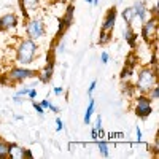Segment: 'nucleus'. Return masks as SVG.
<instances>
[{"label": "nucleus", "mask_w": 159, "mask_h": 159, "mask_svg": "<svg viewBox=\"0 0 159 159\" xmlns=\"http://www.w3.org/2000/svg\"><path fill=\"white\" fill-rule=\"evenodd\" d=\"M40 52V45L35 40L30 38H18V43L15 46V62L16 65H22V67H29L34 64L38 57Z\"/></svg>", "instance_id": "nucleus-1"}, {"label": "nucleus", "mask_w": 159, "mask_h": 159, "mask_svg": "<svg viewBox=\"0 0 159 159\" xmlns=\"http://www.w3.org/2000/svg\"><path fill=\"white\" fill-rule=\"evenodd\" d=\"M157 84V69H153L150 64L140 65L137 70V80H135V91L139 94H147V92Z\"/></svg>", "instance_id": "nucleus-2"}, {"label": "nucleus", "mask_w": 159, "mask_h": 159, "mask_svg": "<svg viewBox=\"0 0 159 159\" xmlns=\"http://www.w3.org/2000/svg\"><path fill=\"white\" fill-rule=\"evenodd\" d=\"M3 73L7 75L8 86H10V84H21V83H25L27 80L37 78L38 70H34V69H29V67H22V65H13V67H10Z\"/></svg>", "instance_id": "nucleus-3"}, {"label": "nucleus", "mask_w": 159, "mask_h": 159, "mask_svg": "<svg viewBox=\"0 0 159 159\" xmlns=\"http://www.w3.org/2000/svg\"><path fill=\"white\" fill-rule=\"evenodd\" d=\"M24 30H25V37L27 38L38 42V40L45 38V35H46V22L40 16H30L25 19Z\"/></svg>", "instance_id": "nucleus-4"}, {"label": "nucleus", "mask_w": 159, "mask_h": 159, "mask_svg": "<svg viewBox=\"0 0 159 159\" xmlns=\"http://www.w3.org/2000/svg\"><path fill=\"white\" fill-rule=\"evenodd\" d=\"M157 34H159V18L150 16L147 21L142 22L140 37L148 46H153L157 42Z\"/></svg>", "instance_id": "nucleus-5"}, {"label": "nucleus", "mask_w": 159, "mask_h": 159, "mask_svg": "<svg viewBox=\"0 0 159 159\" xmlns=\"http://www.w3.org/2000/svg\"><path fill=\"white\" fill-rule=\"evenodd\" d=\"M134 113L140 119H147L153 113V100L147 94H139L134 100Z\"/></svg>", "instance_id": "nucleus-6"}, {"label": "nucleus", "mask_w": 159, "mask_h": 159, "mask_svg": "<svg viewBox=\"0 0 159 159\" xmlns=\"http://www.w3.org/2000/svg\"><path fill=\"white\" fill-rule=\"evenodd\" d=\"M73 13H75V7H73V3H69L67 8H65V13L59 18V29H57V34H56L57 40L64 38L67 29L73 24Z\"/></svg>", "instance_id": "nucleus-7"}, {"label": "nucleus", "mask_w": 159, "mask_h": 159, "mask_svg": "<svg viewBox=\"0 0 159 159\" xmlns=\"http://www.w3.org/2000/svg\"><path fill=\"white\" fill-rule=\"evenodd\" d=\"M19 25V18L15 11H10L5 13V15L0 16V34H10V32H15L16 27Z\"/></svg>", "instance_id": "nucleus-8"}, {"label": "nucleus", "mask_w": 159, "mask_h": 159, "mask_svg": "<svg viewBox=\"0 0 159 159\" xmlns=\"http://www.w3.org/2000/svg\"><path fill=\"white\" fill-rule=\"evenodd\" d=\"M42 2L43 0H19V10L22 13L24 19H27L32 15H35L40 10V7H42Z\"/></svg>", "instance_id": "nucleus-9"}, {"label": "nucleus", "mask_w": 159, "mask_h": 159, "mask_svg": "<svg viewBox=\"0 0 159 159\" xmlns=\"http://www.w3.org/2000/svg\"><path fill=\"white\" fill-rule=\"evenodd\" d=\"M116 18H118V10H116V7H111L107 13H105V18H103L102 25H100V30L113 32L115 25H116Z\"/></svg>", "instance_id": "nucleus-10"}, {"label": "nucleus", "mask_w": 159, "mask_h": 159, "mask_svg": "<svg viewBox=\"0 0 159 159\" xmlns=\"http://www.w3.org/2000/svg\"><path fill=\"white\" fill-rule=\"evenodd\" d=\"M132 10H134V15H135V21H147L150 18V13H148V5L145 0H135L134 5H132Z\"/></svg>", "instance_id": "nucleus-11"}, {"label": "nucleus", "mask_w": 159, "mask_h": 159, "mask_svg": "<svg viewBox=\"0 0 159 159\" xmlns=\"http://www.w3.org/2000/svg\"><path fill=\"white\" fill-rule=\"evenodd\" d=\"M123 40L132 48V49H137V45H139V35L137 32L134 30L132 25H126L123 29Z\"/></svg>", "instance_id": "nucleus-12"}, {"label": "nucleus", "mask_w": 159, "mask_h": 159, "mask_svg": "<svg viewBox=\"0 0 159 159\" xmlns=\"http://www.w3.org/2000/svg\"><path fill=\"white\" fill-rule=\"evenodd\" d=\"M10 157L11 159H24L25 157V148L19 147L18 143H10Z\"/></svg>", "instance_id": "nucleus-13"}, {"label": "nucleus", "mask_w": 159, "mask_h": 159, "mask_svg": "<svg viewBox=\"0 0 159 159\" xmlns=\"http://www.w3.org/2000/svg\"><path fill=\"white\" fill-rule=\"evenodd\" d=\"M94 111H96V100H94V97H89V105H88V108H86V111H84V118H83V121H84V124L88 126V124H91V119H92V115H94Z\"/></svg>", "instance_id": "nucleus-14"}, {"label": "nucleus", "mask_w": 159, "mask_h": 159, "mask_svg": "<svg viewBox=\"0 0 159 159\" xmlns=\"http://www.w3.org/2000/svg\"><path fill=\"white\" fill-rule=\"evenodd\" d=\"M121 16H123V21L126 25H134L135 22V15H134V10H132V7H127L123 10L121 13Z\"/></svg>", "instance_id": "nucleus-15"}, {"label": "nucleus", "mask_w": 159, "mask_h": 159, "mask_svg": "<svg viewBox=\"0 0 159 159\" xmlns=\"http://www.w3.org/2000/svg\"><path fill=\"white\" fill-rule=\"evenodd\" d=\"M113 38V32H107V30H100L99 32V38H97V45L100 46H107Z\"/></svg>", "instance_id": "nucleus-16"}, {"label": "nucleus", "mask_w": 159, "mask_h": 159, "mask_svg": "<svg viewBox=\"0 0 159 159\" xmlns=\"http://www.w3.org/2000/svg\"><path fill=\"white\" fill-rule=\"evenodd\" d=\"M0 159H10V142L0 139Z\"/></svg>", "instance_id": "nucleus-17"}, {"label": "nucleus", "mask_w": 159, "mask_h": 159, "mask_svg": "<svg viewBox=\"0 0 159 159\" xmlns=\"http://www.w3.org/2000/svg\"><path fill=\"white\" fill-rule=\"evenodd\" d=\"M97 142V150H99V153L103 156V157H108L110 156V147H108V143L107 142H103V140H96Z\"/></svg>", "instance_id": "nucleus-18"}, {"label": "nucleus", "mask_w": 159, "mask_h": 159, "mask_svg": "<svg viewBox=\"0 0 159 159\" xmlns=\"http://www.w3.org/2000/svg\"><path fill=\"white\" fill-rule=\"evenodd\" d=\"M121 91H123V94H126L127 97H134V94H135V86L132 84L130 81H123V88H121Z\"/></svg>", "instance_id": "nucleus-19"}, {"label": "nucleus", "mask_w": 159, "mask_h": 159, "mask_svg": "<svg viewBox=\"0 0 159 159\" xmlns=\"http://www.w3.org/2000/svg\"><path fill=\"white\" fill-rule=\"evenodd\" d=\"M134 73H135V69H129V67H123V70H121V75H119V78L123 80V81H129V80L134 76Z\"/></svg>", "instance_id": "nucleus-20"}, {"label": "nucleus", "mask_w": 159, "mask_h": 159, "mask_svg": "<svg viewBox=\"0 0 159 159\" xmlns=\"http://www.w3.org/2000/svg\"><path fill=\"white\" fill-rule=\"evenodd\" d=\"M40 103H42V107H43L45 110H51L52 113H59V107H56V105L52 103L51 100H48V97H46V99H43Z\"/></svg>", "instance_id": "nucleus-21"}, {"label": "nucleus", "mask_w": 159, "mask_h": 159, "mask_svg": "<svg viewBox=\"0 0 159 159\" xmlns=\"http://www.w3.org/2000/svg\"><path fill=\"white\" fill-rule=\"evenodd\" d=\"M147 96H148L153 102H157V99H159V86H157V84L153 86V88L147 92Z\"/></svg>", "instance_id": "nucleus-22"}, {"label": "nucleus", "mask_w": 159, "mask_h": 159, "mask_svg": "<svg viewBox=\"0 0 159 159\" xmlns=\"http://www.w3.org/2000/svg\"><path fill=\"white\" fill-rule=\"evenodd\" d=\"M30 102H32V107H34L35 113H37V115H38L40 118H43V116H45V111H46V110H45V108L42 107V103L35 102V99H34V100H30Z\"/></svg>", "instance_id": "nucleus-23"}, {"label": "nucleus", "mask_w": 159, "mask_h": 159, "mask_svg": "<svg viewBox=\"0 0 159 159\" xmlns=\"http://www.w3.org/2000/svg\"><path fill=\"white\" fill-rule=\"evenodd\" d=\"M29 91H30V84H25V86H22V88H19V89L16 91V96L25 97V96L29 94Z\"/></svg>", "instance_id": "nucleus-24"}, {"label": "nucleus", "mask_w": 159, "mask_h": 159, "mask_svg": "<svg viewBox=\"0 0 159 159\" xmlns=\"http://www.w3.org/2000/svg\"><path fill=\"white\" fill-rule=\"evenodd\" d=\"M151 151H153V154L157 157L159 156V139L156 137L154 139V142H153V145H151Z\"/></svg>", "instance_id": "nucleus-25"}, {"label": "nucleus", "mask_w": 159, "mask_h": 159, "mask_svg": "<svg viewBox=\"0 0 159 159\" xmlns=\"http://www.w3.org/2000/svg\"><path fill=\"white\" fill-rule=\"evenodd\" d=\"M96 88H97V80H92V81H91V84L88 86V96H89V97H91L92 94H94Z\"/></svg>", "instance_id": "nucleus-26"}, {"label": "nucleus", "mask_w": 159, "mask_h": 159, "mask_svg": "<svg viewBox=\"0 0 159 159\" xmlns=\"http://www.w3.org/2000/svg\"><path fill=\"white\" fill-rule=\"evenodd\" d=\"M148 13H150V16H154V18H159L157 15H159V8H157V0L154 2V5L151 7V10H148Z\"/></svg>", "instance_id": "nucleus-27"}, {"label": "nucleus", "mask_w": 159, "mask_h": 159, "mask_svg": "<svg viewBox=\"0 0 159 159\" xmlns=\"http://www.w3.org/2000/svg\"><path fill=\"white\" fill-rule=\"evenodd\" d=\"M108 61H110V52H108V51H102L100 62H102V64H108Z\"/></svg>", "instance_id": "nucleus-28"}, {"label": "nucleus", "mask_w": 159, "mask_h": 159, "mask_svg": "<svg viewBox=\"0 0 159 159\" xmlns=\"http://www.w3.org/2000/svg\"><path fill=\"white\" fill-rule=\"evenodd\" d=\"M62 129H64V121H62L61 118H56V130L61 132Z\"/></svg>", "instance_id": "nucleus-29"}, {"label": "nucleus", "mask_w": 159, "mask_h": 159, "mask_svg": "<svg viewBox=\"0 0 159 159\" xmlns=\"http://www.w3.org/2000/svg\"><path fill=\"white\" fill-rule=\"evenodd\" d=\"M94 129H102V116L100 115H97V118H96V123H94Z\"/></svg>", "instance_id": "nucleus-30"}, {"label": "nucleus", "mask_w": 159, "mask_h": 159, "mask_svg": "<svg viewBox=\"0 0 159 159\" xmlns=\"http://www.w3.org/2000/svg\"><path fill=\"white\" fill-rule=\"evenodd\" d=\"M37 89H34V88H30V91H29V94H27V97H29V100H34L35 97H37Z\"/></svg>", "instance_id": "nucleus-31"}, {"label": "nucleus", "mask_w": 159, "mask_h": 159, "mask_svg": "<svg viewBox=\"0 0 159 159\" xmlns=\"http://www.w3.org/2000/svg\"><path fill=\"white\" fill-rule=\"evenodd\" d=\"M13 102H15V103H24L25 99H22L21 96H16V94H15V97H13Z\"/></svg>", "instance_id": "nucleus-32"}, {"label": "nucleus", "mask_w": 159, "mask_h": 159, "mask_svg": "<svg viewBox=\"0 0 159 159\" xmlns=\"http://www.w3.org/2000/svg\"><path fill=\"white\" fill-rule=\"evenodd\" d=\"M54 94H56V96H62V94H64V88H62V86H56V88H54Z\"/></svg>", "instance_id": "nucleus-33"}, {"label": "nucleus", "mask_w": 159, "mask_h": 159, "mask_svg": "<svg viewBox=\"0 0 159 159\" xmlns=\"http://www.w3.org/2000/svg\"><path fill=\"white\" fill-rule=\"evenodd\" d=\"M135 134H137V142H142V129L139 126L135 127Z\"/></svg>", "instance_id": "nucleus-34"}, {"label": "nucleus", "mask_w": 159, "mask_h": 159, "mask_svg": "<svg viewBox=\"0 0 159 159\" xmlns=\"http://www.w3.org/2000/svg\"><path fill=\"white\" fill-rule=\"evenodd\" d=\"M91 137H92V140H97V139H99L97 129H94V127H92V130H91Z\"/></svg>", "instance_id": "nucleus-35"}, {"label": "nucleus", "mask_w": 159, "mask_h": 159, "mask_svg": "<svg viewBox=\"0 0 159 159\" xmlns=\"http://www.w3.org/2000/svg\"><path fill=\"white\" fill-rule=\"evenodd\" d=\"M99 2H100V0H92V3H91V5H94V7H97V5H99Z\"/></svg>", "instance_id": "nucleus-36"}, {"label": "nucleus", "mask_w": 159, "mask_h": 159, "mask_svg": "<svg viewBox=\"0 0 159 159\" xmlns=\"http://www.w3.org/2000/svg\"><path fill=\"white\" fill-rule=\"evenodd\" d=\"M48 3H57V2H61V0H46Z\"/></svg>", "instance_id": "nucleus-37"}, {"label": "nucleus", "mask_w": 159, "mask_h": 159, "mask_svg": "<svg viewBox=\"0 0 159 159\" xmlns=\"http://www.w3.org/2000/svg\"><path fill=\"white\" fill-rule=\"evenodd\" d=\"M86 3H92V0H86Z\"/></svg>", "instance_id": "nucleus-38"}, {"label": "nucleus", "mask_w": 159, "mask_h": 159, "mask_svg": "<svg viewBox=\"0 0 159 159\" xmlns=\"http://www.w3.org/2000/svg\"><path fill=\"white\" fill-rule=\"evenodd\" d=\"M121 2H123V0H118V3H121Z\"/></svg>", "instance_id": "nucleus-39"}]
</instances>
